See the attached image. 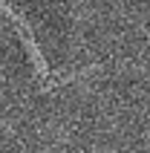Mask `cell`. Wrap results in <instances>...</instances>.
<instances>
[{"instance_id":"cell-1","label":"cell","mask_w":150,"mask_h":153,"mask_svg":"<svg viewBox=\"0 0 150 153\" xmlns=\"http://www.w3.org/2000/svg\"><path fill=\"white\" fill-rule=\"evenodd\" d=\"M0 12L15 23V32H17V38L23 41L26 52H29V61H32V69H35V75H38V81H46V78H49V67H46V61H43L41 49H38V43H35V35H32V29H29V23L23 20V15H20L9 0H0Z\"/></svg>"},{"instance_id":"cell-2","label":"cell","mask_w":150,"mask_h":153,"mask_svg":"<svg viewBox=\"0 0 150 153\" xmlns=\"http://www.w3.org/2000/svg\"><path fill=\"white\" fill-rule=\"evenodd\" d=\"M98 64H92L87 69H72V72H58V75H49L46 81H41V90H52V87H61V84H69V81H84V78H90L92 72H98Z\"/></svg>"}]
</instances>
